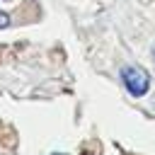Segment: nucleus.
Masks as SVG:
<instances>
[{"label": "nucleus", "instance_id": "obj_1", "mask_svg": "<svg viewBox=\"0 0 155 155\" xmlns=\"http://www.w3.org/2000/svg\"><path fill=\"white\" fill-rule=\"evenodd\" d=\"M121 82H124V87H126V92L131 97H143L150 90V75L138 65L121 68Z\"/></svg>", "mask_w": 155, "mask_h": 155}, {"label": "nucleus", "instance_id": "obj_3", "mask_svg": "<svg viewBox=\"0 0 155 155\" xmlns=\"http://www.w3.org/2000/svg\"><path fill=\"white\" fill-rule=\"evenodd\" d=\"M53 155H63V153H53Z\"/></svg>", "mask_w": 155, "mask_h": 155}, {"label": "nucleus", "instance_id": "obj_2", "mask_svg": "<svg viewBox=\"0 0 155 155\" xmlns=\"http://www.w3.org/2000/svg\"><path fill=\"white\" fill-rule=\"evenodd\" d=\"M7 24H10V15H7V12H2V10H0V29H5V27H7Z\"/></svg>", "mask_w": 155, "mask_h": 155}]
</instances>
